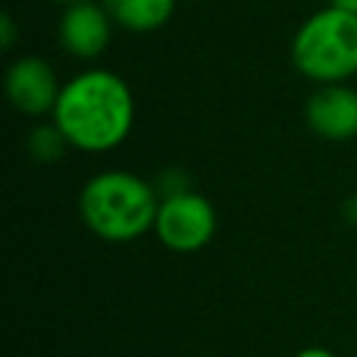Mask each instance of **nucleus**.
I'll return each instance as SVG.
<instances>
[{
    "label": "nucleus",
    "instance_id": "5",
    "mask_svg": "<svg viewBox=\"0 0 357 357\" xmlns=\"http://www.w3.org/2000/svg\"><path fill=\"white\" fill-rule=\"evenodd\" d=\"M3 92L11 103V109H17L20 114L42 117V114L53 112L61 84H59L50 61L28 53V56H17L8 64L6 78H3Z\"/></svg>",
    "mask_w": 357,
    "mask_h": 357
},
{
    "label": "nucleus",
    "instance_id": "14",
    "mask_svg": "<svg viewBox=\"0 0 357 357\" xmlns=\"http://www.w3.org/2000/svg\"><path fill=\"white\" fill-rule=\"evenodd\" d=\"M50 3H59V6H70V3H81V0H50Z\"/></svg>",
    "mask_w": 357,
    "mask_h": 357
},
{
    "label": "nucleus",
    "instance_id": "12",
    "mask_svg": "<svg viewBox=\"0 0 357 357\" xmlns=\"http://www.w3.org/2000/svg\"><path fill=\"white\" fill-rule=\"evenodd\" d=\"M293 357H337V354L332 349H326V346H304Z\"/></svg>",
    "mask_w": 357,
    "mask_h": 357
},
{
    "label": "nucleus",
    "instance_id": "8",
    "mask_svg": "<svg viewBox=\"0 0 357 357\" xmlns=\"http://www.w3.org/2000/svg\"><path fill=\"white\" fill-rule=\"evenodd\" d=\"M117 28L131 33H151L167 25L178 0H100Z\"/></svg>",
    "mask_w": 357,
    "mask_h": 357
},
{
    "label": "nucleus",
    "instance_id": "4",
    "mask_svg": "<svg viewBox=\"0 0 357 357\" xmlns=\"http://www.w3.org/2000/svg\"><path fill=\"white\" fill-rule=\"evenodd\" d=\"M215 231H218L215 206L201 192L181 190L159 201L153 234L165 248L176 254H192L209 245Z\"/></svg>",
    "mask_w": 357,
    "mask_h": 357
},
{
    "label": "nucleus",
    "instance_id": "7",
    "mask_svg": "<svg viewBox=\"0 0 357 357\" xmlns=\"http://www.w3.org/2000/svg\"><path fill=\"white\" fill-rule=\"evenodd\" d=\"M304 123L329 142L357 137V89L343 84H318L304 103Z\"/></svg>",
    "mask_w": 357,
    "mask_h": 357
},
{
    "label": "nucleus",
    "instance_id": "3",
    "mask_svg": "<svg viewBox=\"0 0 357 357\" xmlns=\"http://www.w3.org/2000/svg\"><path fill=\"white\" fill-rule=\"evenodd\" d=\"M290 61L298 75L318 84H343L357 75V14L337 6L312 11L290 39Z\"/></svg>",
    "mask_w": 357,
    "mask_h": 357
},
{
    "label": "nucleus",
    "instance_id": "1",
    "mask_svg": "<svg viewBox=\"0 0 357 357\" xmlns=\"http://www.w3.org/2000/svg\"><path fill=\"white\" fill-rule=\"evenodd\" d=\"M50 120L70 148L81 153H109L134 131L137 100L128 81L106 67H89L61 84Z\"/></svg>",
    "mask_w": 357,
    "mask_h": 357
},
{
    "label": "nucleus",
    "instance_id": "11",
    "mask_svg": "<svg viewBox=\"0 0 357 357\" xmlns=\"http://www.w3.org/2000/svg\"><path fill=\"white\" fill-rule=\"evenodd\" d=\"M14 39H17V25L11 20V14H3V22H0V45L6 50L14 47Z\"/></svg>",
    "mask_w": 357,
    "mask_h": 357
},
{
    "label": "nucleus",
    "instance_id": "2",
    "mask_svg": "<svg viewBox=\"0 0 357 357\" xmlns=\"http://www.w3.org/2000/svg\"><path fill=\"white\" fill-rule=\"evenodd\" d=\"M159 201L153 181L131 170H100L81 187L78 215L98 240L131 243L153 231Z\"/></svg>",
    "mask_w": 357,
    "mask_h": 357
},
{
    "label": "nucleus",
    "instance_id": "6",
    "mask_svg": "<svg viewBox=\"0 0 357 357\" xmlns=\"http://www.w3.org/2000/svg\"><path fill=\"white\" fill-rule=\"evenodd\" d=\"M112 31H114V20L109 17L100 0H81L64 6L56 28L61 50H67L81 61H92L103 56L106 47L112 45Z\"/></svg>",
    "mask_w": 357,
    "mask_h": 357
},
{
    "label": "nucleus",
    "instance_id": "9",
    "mask_svg": "<svg viewBox=\"0 0 357 357\" xmlns=\"http://www.w3.org/2000/svg\"><path fill=\"white\" fill-rule=\"evenodd\" d=\"M25 148H28V153H31L36 162H45V165H47V162L61 159V153L70 148V142H67V137L61 134V128L50 120V123H42V126H36V128L28 131Z\"/></svg>",
    "mask_w": 357,
    "mask_h": 357
},
{
    "label": "nucleus",
    "instance_id": "10",
    "mask_svg": "<svg viewBox=\"0 0 357 357\" xmlns=\"http://www.w3.org/2000/svg\"><path fill=\"white\" fill-rule=\"evenodd\" d=\"M156 190H159V195L165 198V195H173V192H181V190H190V178L178 170V167H167V170H162L159 176H156Z\"/></svg>",
    "mask_w": 357,
    "mask_h": 357
},
{
    "label": "nucleus",
    "instance_id": "13",
    "mask_svg": "<svg viewBox=\"0 0 357 357\" xmlns=\"http://www.w3.org/2000/svg\"><path fill=\"white\" fill-rule=\"evenodd\" d=\"M329 3L343 8V11H349V14H357V0H329Z\"/></svg>",
    "mask_w": 357,
    "mask_h": 357
}]
</instances>
